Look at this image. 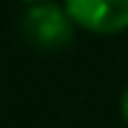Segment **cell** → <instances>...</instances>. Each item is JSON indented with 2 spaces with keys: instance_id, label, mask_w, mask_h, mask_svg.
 <instances>
[{
  "instance_id": "3",
  "label": "cell",
  "mask_w": 128,
  "mask_h": 128,
  "mask_svg": "<svg viewBox=\"0 0 128 128\" xmlns=\"http://www.w3.org/2000/svg\"><path fill=\"white\" fill-rule=\"evenodd\" d=\"M120 111H122V117H125V122H128V88L122 91V100H120Z\"/></svg>"
},
{
  "instance_id": "2",
  "label": "cell",
  "mask_w": 128,
  "mask_h": 128,
  "mask_svg": "<svg viewBox=\"0 0 128 128\" xmlns=\"http://www.w3.org/2000/svg\"><path fill=\"white\" fill-rule=\"evenodd\" d=\"M66 12L74 23L100 34L128 28V0H68Z\"/></svg>"
},
{
  "instance_id": "1",
  "label": "cell",
  "mask_w": 128,
  "mask_h": 128,
  "mask_svg": "<svg viewBox=\"0 0 128 128\" xmlns=\"http://www.w3.org/2000/svg\"><path fill=\"white\" fill-rule=\"evenodd\" d=\"M20 28L34 48L57 51L74 37V20L60 3H28L20 14Z\"/></svg>"
}]
</instances>
